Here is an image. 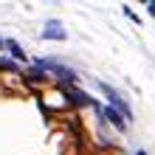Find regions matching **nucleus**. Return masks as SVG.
Returning a JSON list of instances; mask_svg holds the SVG:
<instances>
[{
    "instance_id": "9d476101",
    "label": "nucleus",
    "mask_w": 155,
    "mask_h": 155,
    "mask_svg": "<svg viewBox=\"0 0 155 155\" xmlns=\"http://www.w3.org/2000/svg\"><path fill=\"white\" fill-rule=\"evenodd\" d=\"M138 155H144V152H138Z\"/></svg>"
},
{
    "instance_id": "20e7f679",
    "label": "nucleus",
    "mask_w": 155,
    "mask_h": 155,
    "mask_svg": "<svg viewBox=\"0 0 155 155\" xmlns=\"http://www.w3.org/2000/svg\"><path fill=\"white\" fill-rule=\"evenodd\" d=\"M104 116L110 118V124L116 127V130H124V127H127V121H124V118H121V116H118V113L113 110V107H104Z\"/></svg>"
},
{
    "instance_id": "39448f33",
    "label": "nucleus",
    "mask_w": 155,
    "mask_h": 155,
    "mask_svg": "<svg viewBox=\"0 0 155 155\" xmlns=\"http://www.w3.org/2000/svg\"><path fill=\"white\" fill-rule=\"evenodd\" d=\"M6 48L12 51V57H14V59H25V54H23V48H20V45H17L14 40H8V42H6Z\"/></svg>"
},
{
    "instance_id": "423d86ee",
    "label": "nucleus",
    "mask_w": 155,
    "mask_h": 155,
    "mask_svg": "<svg viewBox=\"0 0 155 155\" xmlns=\"http://www.w3.org/2000/svg\"><path fill=\"white\" fill-rule=\"evenodd\" d=\"M71 96H74V102H79V104H90V96H85L82 90H71Z\"/></svg>"
},
{
    "instance_id": "f03ea898",
    "label": "nucleus",
    "mask_w": 155,
    "mask_h": 155,
    "mask_svg": "<svg viewBox=\"0 0 155 155\" xmlns=\"http://www.w3.org/2000/svg\"><path fill=\"white\" fill-rule=\"evenodd\" d=\"M40 68H45V71H51V74H57L59 79H74L76 74H74V71H71V68H62V65H57V62H40Z\"/></svg>"
},
{
    "instance_id": "f257e3e1",
    "label": "nucleus",
    "mask_w": 155,
    "mask_h": 155,
    "mask_svg": "<svg viewBox=\"0 0 155 155\" xmlns=\"http://www.w3.org/2000/svg\"><path fill=\"white\" fill-rule=\"evenodd\" d=\"M99 87L104 90V93H107V99H110V102H113V104H116V107H118V110H121V113H124L127 118L133 116V113H130V107H127V102H124V99H121V96L116 93V90H113L110 85H104V82H99Z\"/></svg>"
},
{
    "instance_id": "1a4fd4ad",
    "label": "nucleus",
    "mask_w": 155,
    "mask_h": 155,
    "mask_svg": "<svg viewBox=\"0 0 155 155\" xmlns=\"http://www.w3.org/2000/svg\"><path fill=\"white\" fill-rule=\"evenodd\" d=\"M0 45H3V40H0Z\"/></svg>"
},
{
    "instance_id": "0eeeda50",
    "label": "nucleus",
    "mask_w": 155,
    "mask_h": 155,
    "mask_svg": "<svg viewBox=\"0 0 155 155\" xmlns=\"http://www.w3.org/2000/svg\"><path fill=\"white\" fill-rule=\"evenodd\" d=\"M17 65L14 62H8V59H0V71H14Z\"/></svg>"
},
{
    "instance_id": "7ed1b4c3",
    "label": "nucleus",
    "mask_w": 155,
    "mask_h": 155,
    "mask_svg": "<svg viewBox=\"0 0 155 155\" xmlns=\"http://www.w3.org/2000/svg\"><path fill=\"white\" fill-rule=\"evenodd\" d=\"M42 37H45V40H65L68 34L62 31L59 23H48V25H45V31H42Z\"/></svg>"
},
{
    "instance_id": "6e6552de",
    "label": "nucleus",
    "mask_w": 155,
    "mask_h": 155,
    "mask_svg": "<svg viewBox=\"0 0 155 155\" xmlns=\"http://www.w3.org/2000/svg\"><path fill=\"white\" fill-rule=\"evenodd\" d=\"M147 12H150V14L155 17V3H150V6H147Z\"/></svg>"
}]
</instances>
